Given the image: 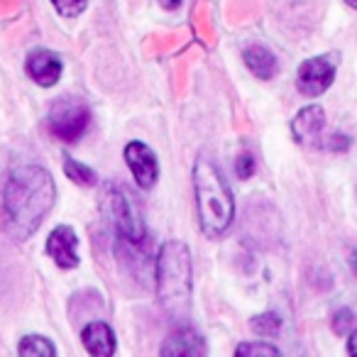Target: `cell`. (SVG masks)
Listing matches in <instances>:
<instances>
[{"instance_id":"cell-3","label":"cell","mask_w":357,"mask_h":357,"mask_svg":"<svg viewBox=\"0 0 357 357\" xmlns=\"http://www.w3.org/2000/svg\"><path fill=\"white\" fill-rule=\"evenodd\" d=\"M191 252L184 243L172 240L157 252V291L172 318H181L191 308Z\"/></svg>"},{"instance_id":"cell-19","label":"cell","mask_w":357,"mask_h":357,"mask_svg":"<svg viewBox=\"0 0 357 357\" xmlns=\"http://www.w3.org/2000/svg\"><path fill=\"white\" fill-rule=\"evenodd\" d=\"M52 6L56 8V13L64 17H76L86 10L89 0H52Z\"/></svg>"},{"instance_id":"cell-22","label":"cell","mask_w":357,"mask_h":357,"mask_svg":"<svg viewBox=\"0 0 357 357\" xmlns=\"http://www.w3.org/2000/svg\"><path fill=\"white\" fill-rule=\"evenodd\" d=\"M347 355L357 357V328L350 333V337H347Z\"/></svg>"},{"instance_id":"cell-17","label":"cell","mask_w":357,"mask_h":357,"mask_svg":"<svg viewBox=\"0 0 357 357\" xmlns=\"http://www.w3.org/2000/svg\"><path fill=\"white\" fill-rule=\"evenodd\" d=\"M250 326H252V331H257L259 335H277L279 328H282V318L274 311H267V313H262V316L252 318Z\"/></svg>"},{"instance_id":"cell-24","label":"cell","mask_w":357,"mask_h":357,"mask_svg":"<svg viewBox=\"0 0 357 357\" xmlns=\"http://www.w3.org/2000/svg\"><path fill=\"white\" fill-rule=\"evenodd\" d=\"M350 267H352V274L357 277V250H352L350 252Z\"/></svg>"},{"instance_id":"cell-7","label":"cell","mask_w":357,"mask_h":357,"mask_svg":"<svg viewBox=\"0 0 357 357\" xmlns=\"http://www.w3.org/2000/svg\"><path fill=\"white\" fill-rule=\"evenodd\" d=\"M125 162H128V167H130V172H132L135 181H137V186L142 191L152 189V186L157 184L159 164H157V157H154V152L144 142H137V139L128 142V147H125Z\"/></svg>"},{"instance_id":"cell-4","label":"cell","mask_w":357,"mask_h":357,"mask_svg":"<svg viewBox=\"0 0 357 357\" xmlns=\"http://www.w3.org/2000/svg\"><path fill=\"white\" fill-rule=\"evenodd\" d=\"M103 213L110 230L118 238V245L128 250H139V245L147 240V225L139 199L120 184H108L103 191Z\"/></svg>"},{"instance_id":"cell-18","label":"cell","mask_w":357,"mask_h":357,"mask_svg":"<svg viewBox=\"0 0 357 357\" xmlns=\"http://www.w3.org/2000/svg\"><path fill=\"white\" fill-rule=\"evenodd\" d=\"M355 328H357L355 311H350V308H340V311H335V316H333V331H335L337 335H345V333L355 331Z\"/></svg>"},{"instance_id":"cell-25","label":"cell","mask_w":357,"mask_h":357,"mask_svg":"<svg viewBox=\"0 0 357 357\" xmlns=\"http://www.w3.org/2000/svg\"><path fill=\"white\" fill-rule=\"evenodd\" d=\"M345 3H347L350 8H355V10H357V0H345Z\"/></svg>"},{"instance_id":"cell-1","label":"cell","mask_w":357,"mask_h":357,"mask_svg":"<svg viewBox=\"0 0 357 357\" xmlns=\"http://www.w3.org/2000/svg\"><path fill=\"white\" fill-rule=\"evenodd\" d=\"M3 215L13 240L32 238L56 201L52 174L40 164H17L8 172L3 184Z\"/></svg>"},{"instance_id":"cell-21","label":"cell","mask_w":357,"mask_h":357,"mask_svg":"<svg viewBox=\"0 0 357 357\" xmlns=\"http://www.w3.org/2000/svg\"><path fill=\"white\" fill-rule=\"evenodd\" d=\"M350 144H352V139L347 137V135H340V132L331 135V137L326 139V147L331 149V152H345Z\"/></svg>"},{"instance_id":"cell-14","label":"cell","mask_w":357,"mask_h":357,"mask_svg":"<svg viewBox=\"0 0 357 357\" xmlns=\"http://www.w3.org/2000/svg\"><path fill=\"white\" fill-rule=\"evenodd\" d=\"M17 355H22V357H54L56 350L47 337L25 335L20 342H17Z\"/></svg>"},{"instance_id":"cell-9","label":"cell","mask_w":357,"mask_h":357,"mask_svg":"<svg viewBox=\"0 0 357 357\" xmlns=\"http://www.w3.org/2000/svg\"><path fill=\"white\" fill-rule=\"evenodd\" d=\"M25 69H27V74H30V79L35 81V84L50 89V86H54L56 81L61 79L64 64H61V59L54 54V52L35 50V52H30V56H27Z\"/></svg>"},{"instance_id":"cell-5","label":"cell","mask_w":357,"mask_h":357,"mask_svg":"<svg viewBox=\"0 0 357 357\" xmlns=\"http://www.w3.org/2000/svg\"><path fill=\"white\" fill-rule=\"evenodd\" d=\"M52 135L64 142H76L84 137V132L91 125V110L86 103L76 98H61L52 105L50 118H47Z\"/></svg>"},{"instance_id":"cell-6","label":"cell","mask_w":357,"mask_h":357,"mask_svg":"<svg viewBox=\"0 0 357 357\" xmlns=\"http://www.w3.org/2000/svg\"><path fill=\"white\" fill-rule=\"evenodd\" d=\"M337 54H323V56H313L306 59L298 66V76H296V89L298 93L308 96H321L335 81V71H337Z\"/></svg>"},{"instance_id":"cell-13","label":"cell","mask_w":357,"mask_h":357,"mask_svg":"<svg viewBox=\"0 0 357 357\" xmlns=\"http://www.w3.org/2000/svg\"><path fill=\"white\" fill-rule=\"evenodd\" d=\"M243 59H245V66H248L257 79H264V81L272 79L279 69L277 56L262 45H250L248 50L243 52Z\"/></svg>"},{"instance_id":"cell-12","label":"cell","mask_w":357,"mask_h":357,"mask_svg":"<svg viewBox=\"0 0 357 357\" xmlns=\"http://www.w3.org/2000/svg\"><path fill=\"white\" fill-rule=\"evenodd\" d=\"M81 342L86 352L96 357H110L115 352V333L108 323L93 321L81 331Z\"/></svg>"},{"instance_id":"cell-20","label":"cell","mask_w":357,"mask_h":357,"mask_svg":"<svg viewBox=\"0 0 357 357\" xmlns=\"http://www.w3.org/2000/svg\"><path fill=\"white\" fill-rule=\"evenodd\" d=\"M235 172H238L240 178H250L255 172V157L250 152H243L235 162Z\"/></svg>"},{"instance_id":"cell-23","label":"cell","mask_w":357,"mask_h":357,"mask_svg":"<svg viewBox=\"0 0 357 357\" xmlns=\"http://www.w3.org/2000/svg\"><path fill=\"white\" fill-rule=\"evenodd\" d=\"M159 3H162L167 10H176V8L181 6V0H159Z\"/></svg>"},{"instance_id":"cell-11","label":"cell","mask_w":357,"mask_h":357,"mask_svg":"<svg viewBox=\"0 0 357 357\" xmlns=\"http://www.w3.org/2000/svg\"><path fill=\"white\" fill-rule=\"evenodd\" d=\"M326 125V115H323L321 105H306L298 110V115L291 120V132L298 144H318V137Z\"/></svg>"},{"instance_id":"cell-2","label":"cell","mask_w":357,"mask_h":357,"mask_svg":"<svg viewBox=\"0 0 357 357\" xmlns=\"http://www.w3.org/2000/svg\"><path fill=\"white\" fill-rule=\"evenodd\" d=\"M196 206H199L201 228L211 238H220L228 233L235 218V199L228 181L211 159L201 157L194 167Z\"/></svg>"},{"instance_id":"cell-15","label":"cell","mask_w":357,"mask_h":357,"mask_svg":"<svg viewBox=\"0 0 357 357\" xmlns=\"http://www.w3.org/2000/svg\"><path fill=\"white\" fill-rule=\"evenodd\" d=\"M64 172H66V176H69L71 181H76L79 186H93L96 184L93 169L86 167V164H81V162H76V159L69 157V154L64 157Z\"/></svg>"},{"instance_id":"cell-8","label":"cell","mask_w":357,"mask_h":357,"mask_svg":"<svg viewBox=\"0 0 357 357\" xmlns=\"http://www.w3.org/2000/svg\"><path fill=\"white\" fill-rule=\"evenodd\" d=\"M47 255L56 262L59 269L79 267V238L69 225H56L47 238Z\"/></svg>"},{"instance_id":"cell-10","label":"cell","mask_w":357,"mask_h":357,"mask_svg":"<svg viewBox=\"0 0 357 357\" xmlns=\"http://www.w3.org/2000/svg\"><path fill=\"white\" fill-rule=\"evenodd\" d=\"M159 352L167 357H199V355H206V340L199 335L196 328L181 326L164 340Z\"/></svg>"},{"instance_id":"cell-16","label":"cell","mask_w":357,"mask_h":357,"mask_svg":"<svg viewBox=\"0 0 357 357\" xmlns=\"http://www.w3.org/2000/svg\"><path fill=\"white\" fill-rule=\"evenodd\" d=\"M235 355L238 357H277V355H282V352L274 345H269V342H240Z\"/></svg>"}]
</instances>
